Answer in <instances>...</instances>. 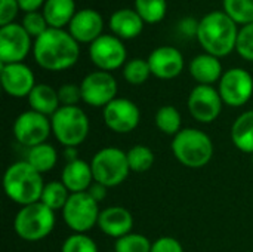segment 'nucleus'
I'll list each match as a JSON object with an SVG mask.
<instances>
[{
    "mask_svg": "<svg viewBox=\"0 0 253 252\" xmlns=\"http://www.w3.org/2000/svg\"><path fill=\"white\" fill-rule=\"evenodd\" d=\"M64 156L67 159V163L68 162H73V160H77V149L76 147H65L64 150Z\"/></svg>",
    "mask_w": 253,
    "mask_h": 252,
    "instance_id": "43",
    "label": "nucleus"
},
{
    "mask_svg": "<svg viewBox=\"0 0 253 252\" xmlns=\"http://www.w3.org/2000/svg\"><path fill=\"white\" fill-rule=\"evenodd\" d=\"M104 123L117 134H129L138 128L141 111L138 105L126 98H116L102 108Z\"/></svg>",
    "mask_w": 253,
    "mask_h": 252,
    "instance_id": "15",
    "label": "nucleus"
},
{
    "mask_svg": "<svg viewBox=\"0 0 253 252\" xmlns=\"http://www.w3.org/2000/svg\"><path fill=\"white\" fill-rule=\"evenodd\" d=\"M236 50L243 59L253 61V22L243 25L239 30Z\"/></svg>",
    "mask_w": 253,
    "mask_h": 252,
    "instance_id": "36",
    "label": "nucleus"
},
{
    "mask_svg": "<svg viewBox=\"0 0 253 252\" xmlns=\"http://www.w3.org/2000/svg\"><path fill=\"white\" fill-rule=\"evenodd\" d=\"M144 21L135 9L122 7L111 13L110 16V30L114 36L122 40H129L138 37L144 30Z\"/></svg>",
    "mask_w": 253,
    "mask_h": 252,
    "instance_id": "20",
    "label": "nucleus"
},
{
    "mask_svg": "<svg viewBox=\"0 0 253 252\" xmlns=\"http://www.w3.org/2000/svg\"><path fill=\"white\" fill-rule=\"evenodd\" d=\"M42 12L50 28H64L70 25L73 16L76 15L74 0H46Z\"/></svg>",
    "mask_w": 253,
    "mask_h": 252,
    "instance_id": "24",
    "label": "nucleus"
},
{
    "mask_svg": "<svg viewBox=\"0 0 253 252\" xmlns=\"http://www.w3.org/2000/svg\"><path fill=\"white\" fill-rule=\"evenodd\" d=\"M222 6L237 25L243 27L253 22V0H222Z\"/></svg>",
    "mask_w": 253,
    "mask_h": 252,
    "instance_id": "29",
    "label": "nucleus"
},
{
    "mask_svg": "<svg viewBox=\"0 0 253 252\" xmlns=\"http://www.w3.org/2000/svg\"><path fill=\"white\" fill-rule=\"evenodd\" d=\"M218 91L227 105L242 107L253 95L252 74L240 67L230 68L222 74Z\"/></svg>",
    "mask_w": 253,
    "mask_h": 252,
    "instance_id": "11",
    "label": "nucleus"
},
{
    "mask_svg": "<svg viewBox=\"0 0 253 252\" xmlns=\"http://www.w3.org/2000/svg\"><path fill=\"white\" fill-rule=\"evenodd\" d=\"M252 163H253V154H252Z\"/></svg>",
    "mask_w": 253,
    "mask_h": 252,
    "instance_id": "44",
    "label": "nucleus"
},
{
    "mask_svg": "<svg viewBox=\"0 0 253 252\" xmlns=\"http://www.w3.org/2000/svg\"><path fill=\"white\" fill-rule=\"evenodd\" d=\"M151 76V68L148 64V59L142 58H133L127 61L123 67V77L130 85H142L148 80Z\"/></svg>",
    "mask_w": 253,
    "mask_h": 252,
    "instance_id": "31",
    "label": "nucleus"
},
{
    "mask_svg": "<svg viewBox=\"0 0 253 252\" xmlns=\"http://www.w3.org/2000/svg\"><path fill=\"white\" fill-rule=\"evenodd\" d=\"M190 73L199 85H209V86L221 80L224 74L219 58L206 52L193 58V61L190 62Z\"/></svg>",
    "mask_w": 253,
    "mask_h": 252,
    "instance_id": "22",
    "label": "nucleus"
},
{
    "mask_svg": "<svg viewBox=\"0 0 253 252\" xmlns=\"http://www.w3.org/2000/svg\"><path fill=\"white\" fill-rule=\"evenodd\" d=\"M233 144L243 153L253 154V110L242 113L231 126Z\"/></svg>",
    "mask_w": 253,
    "mask_h": 252,
    "instance_id": "25",
    "label": "nucleus"
},
{
    "mask_svg": "<svg viewBox=\"0 0 253 252\" xmlns=\"http://www.w3.org/2000/svg\"><path fill=\"white\" fill-rule=\"evenodd\" d=\"M153 244L147 236L139 233H129L120 239H116L114 251L116 252H151Z\"/></svg>",
    "mask_w": 253,
    "mask_h": 252,
    "instance_id": "33",
    "label": "nucleus"
},
{
    "mask_svg": "<svg viewBox=\"0 0 253 252\" xmlns=\"http://www.w3.org/2000/svg\"><path fill=\"white\" fill-rule=\"evenodd\" d=\"M31 36L25 31L22 24H7L0 27V62L15 64L22 62L33 49Z\"/></svg>",
    "mask_w": 253,
    "mask_h": 252,
    "instance_id": "13",
    "label": "nucleus"
},
{
    "mask_svg": "<svg viewBox=\"0 0 253 252\" xmlns=\"http://www.w3.org/2000/svg\"><path fill=\"white\" fill-rule=\"evenodd\" d=\"M19 4L16 0H0V27L12 24L16 18Z\"/></svg>",
    "mask_w": 253,
    "mask_h": 252,
    "instance_id": "38",
    "label": "nucleus"
},
{
    "mask_svg": "<svg viewBox=\"0 0 253 252\" xmlns=\"http://www.w3.org/2000/svg\"><path fill=\"white\" fill-rule=\"evenodd\" d=\"M98 227L107 236L120 239L129 233H132L133 227V217L130 211L123 206H110L99 214Z\"/></svg>",
    "mask_w": 253,
    "mask_h": 252,
    "instance_id": "19",
    "label": "nucleus"
},
{
    "mask_svg": "<svg viewBox=\"0 0 253 252\" xmlns=\"http://www.w3.org/2000/svg\"><path fill=\"white\" fill-rule=\"evenodd\" d=\"M70 196H71V193L64 186L62 181H50V183L44 184L40 202L43 205H46L47 208H50L52 211H58V209H64Z\"/></svg>",
    "mask_w": 253,
    "mask_h": 252,
    "instance_id": "27",
    "label": "nucleus"
},
{
    "mask_svg": "<svg viewBox=\"0 0 253 252\" xmlns=\"http://www.w3.org/2000/svg\"><path fill=\"white\" fill-rule=\"evenodd\" d=\"M148 64L153 76L162 80H170L182 73L185 62L181 50H178L176 48L159 46L150 53Z\"/></svg>",
    "mask_w": 253,
    "mask_h": 252,
    "instance_id": "17",
    "label": "nucleus"
},
{
    "mask_svg": "<svg viewBox=\"0 0 253 252\" xmlns=\"http://www.w3.org/2000/svg\"><path fill=\"white\" fill-rule=\"evenodd\" d=\"M199 24L200 21H197L196 18L193 16H185L179 21L178 27L181 30L182 34L185 36H197V30H199Z\"/></svg>",
    "mask_w": 253,
    "mask_h": 252,
    "instance_id": "40",
    "label": "nucleus"
},
{
    "mask_svg": "<svg viewBox=\"0 0 253 252\" xmlns=\"http://www.w3.org/2000/svg\"><path fill=\"white\" fill-rule=\"evenodd\" d=\"M151 252H184L182 245L170 236H163L159 238L153 247H151Z\"/></svg>",
    "mask_w": 253,
    "mask_h": 252,
    "instance_id": "39",
    "label": "nucleus"
},
{
    "mask_svg": "<svg viewBox=\"0 0 253 252\" xmlns=\"http://www.w3.org/2000/svg\"><path fill=\"white\" fill-rule=\"evenodd\" d=\"M61 181L70 190V193L87 192L89 187L92 186V181H95L90 163L82 159L68 162L65 168L62 169Z\"/></svg>",
    "mask_w": 253,
    "mask_h": 252,
    "instance_id": "21",
    "label": "nucleus"
},
{
    "mask_svg": "<svg viewBox=\"0 0 253 252\" xmlns=\"http://www.w3.org/2000/svg\"><path fill=\"white\" fill-rule=\"evenodd\" d=\"M127 162H129V168L133 172H147L151 169V166L154 165V153L150 147L147 146H135L127 151Z\"/></svg>",
    "mask_w": 253,
    "mask_h": 252,
    "instance_id": "32",
    "label": "nucleus"
},
{
    "mask_svg": "<svg viewBox=\"0 0 253 252\" xmlns=\"http://www.w3.org/2000/svg\"><path fill=\"white\" fill-rule=\"evenodd\" d=\"M52 132V125L47 116L28 110L21 113L13 123L15 140L24 147H36L46 143Z\"/></svg>",
    "mask_w": 253,
    "mask_h": 252,
    "instance_id": "9",
    "label": "nucleus"
},
{
    "mask_svg": "<svg viewBox=\"0 0 253 252\" xmlns=\"http://www.w3.org/2000/svg\"><path fill=\"white\" fill-rule=\"evenodd\" d=\"M190 114L200 123H212L222 110V98L219 91L209 85H197L188 97Z\"/></svg>",
    "mask_w": 253,
    "mask_h": 252,
    "instance_id": "14",
    "label": "nucleus"
},
{
    "mask_svg": "<svg viewBox=\"0 0 253 252\" xmlns=\"http://www.w3.org/2000/svg\"><path fill=\"white\" fill-rule=\"evenodd\" d=\"M58 97L61 107H71L77 105V102L82 100V89L80 85L74 83H65L58 89Z\"/></svg>",
    "mask_w": 253,
    "mask_h": 252,
    "instance_id": "37",
    "label": "nucleus"
},
{
    "mask_svg": "<svg viewBox=\"0 0 253 252\" xmlns=\"http://www.w3.org/2000/svg\"><path fill=\"white\" fill-rule=\"evenodd\" d=\"M52 134L64 147H77L89 134L87 114L79 107H59V110L50 117Z\"/></svg>",
    "mask_w": 253,
    "mask_h": 252,
    "instance_id": "6",
    "label": "nucleus"
},
{
    "mask_svg": "<svg viewBox=\"0 0 253 252\" xmlns=\"http://www.w3.org/2000/svg\"><path fill=\"white\" fill-rule=\"evenodd\" d=\"M80 43L62 28H49L33 46L36 62L47 71L71 68L80 56Z\"/></svg>",
    "mask_w": 253,
    "mask_h": 252,
    "instance_id": "1",
    "label": "nucleus"
},
{
    "mask_svg": "<svg viewBox=\"0 0 253 252\" xmlns=\"http://www.w3.org/2000/svg\"><path fill=\"white\" fill-rule=\"evenodd\" d=\"M27 162L40 174L49 172L55 168L58 162V153L53 146L43 143L36 147L28 149L27 153Z\"/></svg>",
    "mask_w": 253,
    "mask_h": 252,
    "instance_id": "26",
    "label": "nucleus"
},
{
    "mask_svg": "<svg viewBox=\"0 0 253 252\" xmlns=\"http://www.w3.org/2000/svg\"><path fill=\"white\" fill-rule=\"evenodd\" d=\"M82 100L90 107H105L117 98V82L108 71L89 73L80 83Z\"/></svg>",
    "mask_w": 253,
    "mask_h": 252,
    "instance_id": "12",
    "label": "nucleus"
},
{
    "mask_svg": "<svg viewBox=\"0 0 253 252\" xmlns=\"http://www.w3.org/2000/svg\"><path fill=\"white\" fill-rule=\"evenodd\" d=\"M114 252H116V251H114Z\"/></svg>",
    "mask_w": 253,
    "mask_h": 252,
    "instance_id": "45",
    "label": "nucleus"
},
{
    "mask_svg": "<svg viewBox=\"0 0 253 252\" xmlns=\"http://www.w3.org/2000/svg\"><path fill=\"white\" fill-rule=\"evenodd\" d=\"M135 10L145 24L160 22L168 12L166 0H135Z\"/></svg>",
    "mask_w": 253,
    "mask_h": 252,
    "instance_id": "28",
    "label": "nucleus"
},
{
    "mask_svg": "<svg viewBox=\"0 0 253 252\" xmlns=\"http://www.w3.org/2000/svg\"><path fill=\"white\" fill-rule=\"evenodd\" d=\"M16 235L27 242H37L44 239L55 227V211L36 202L22 206L13 221Z\"/></svg>",
    "mask_w": 253,
    "mask_h": 252,
    "instance_id": "5",
    "label": "nucleus"
},
{
    "mask_svg": "<svg viewBox=\"0 0 253 252\" xmlns=\"http://www.w3.org/2000/svg\"><path fill=\"white\" fill-rule=\"evenodd\" d=\"M102 30H104L102 15L90 7H83L77 10L68 25V33L79 43H89V45L102 36Z\"/></svg>",
    "mask_w": 253,
    "mask_h": 252,
    "instance_id": "18",
    "label": "nucleus"
},
{
    "mask_svg": "<svg viewBox=\"0 0 253 252\" xmlns=\"http://www.w3.org/2000/svg\"><path fill=\"white\" fill-rule=\"evenodd\" d=\"M16 1L19 4V9L27 13V12H36L40 7H43L46 0H16Z\"/></svg>",
    "mask_w": 253,
    "mask_h": 252,
    "instance_id": "42",
    "label": "nucleus"
},
{
    "mask_svg": "<svg viewBox=\"0 0 253 252\" xmlns=\"http://www.w3.org/2000/svg\"><path fill=\"white\" fill-rule=\"evenodd\" d=\"M237 36V24L224 10H213L200 19L196 37L206 53L222 58L236 50Z\"/></svg>",
    "mask_w": 253,
    "mask_h": 252,
    "instance_id": "2",
    "label": "nucleus"
},
{
    "mask_svg": "<svg viewBox=\"0 0 253 252\" xmlns=\"http://www.w3.org/2000/svg\"><path fill=\"white\" fill-rule=\"evenodd\" d=\"M181 113L173 105H163L156 113V126L166 135H176L181 131Z\"/></svg>",
    "mask_w": 253,
    "mask_h": 252,
    "instance_id": "30",
    "label": "nucleus"
},
{
    "mask_svg": "<svg viewBox=\"0 0 253 252\" xmlns=\"http://www.w3.org/2000/svg\"><path fill=\"white\" fill-rule=\"evenodd\" d=\"M0 77L4 92L13 98H28L30 92L36 86L34 73L24 62L1 64Z\"/></svg>",
    "mask_w": 253,
    "mask_h": 252,
    "instance_id": "16",
    "label": "nucleus"
},
{
    "mask_svg": "<svg viewBox=\"0 0 253 252\" xmlns=\"http://www.w3.org/2000/svg\"><path fill=\"white\" fill-rule=\"evenodd\" d=\"M172 153L187 168H203L212 160L213 143L203 131L185 128L173 137Z\"/></svg>",
    "mask_w": 253,
    "mask_h": 252,
    "instance_id": "4",
    "label": "nucleus"
},
{
    "mask_svg": "<svg viewBox=\"0 0 253 252\" xmlns=\"http://www.w3.org/2000/svg\"><path fill=\"white\" fill-rule=\"evenodd\" d=\"M22 27L25 28V31L34 37V39H39L43 33H46L50 27L43 15V12H27L22 18Z\"/></svg>",
    "mask_w": 253,
    "mask_h": 252,
    "instance_id": "34",
    "label": "nucleus"
},
{
    "mask_svg": "<svg viewBox=\"0 0 253 252\" xmlns=\"http://www.w3.org/2000/svg\"><path fill=\"white\" fill-rule=\"evenodd\" d=\"M61 252H98V247L84 233H74L65 239Z\"/></svg>",
    "mask_w": 253,
    "mask_h": 252,
    "instance_id": "35",
    "label": "nucleus"
},
{
    "mask_svg": "<svg viewBox=\"0 0 253 252\" xmlns=\"http://www.w3.org/2000/svg\"><path fill=\"white\" fill-rule=\"evenodd\" d=\"M87 193L92 196V199L95 201V202H102L105 198H107V193H108V187H105V186H102V184H99V183H93L90 187H89V190H87Z\"/></svg>",
    "mask_w": 253,
    "mask_h": 252,
    "instance_id": "41",
    "label": "nucleus"
},
{
    "mask_svg": "<svg viewBox=\"0 0 253 252\" xmlns=\"http://www.w3.org/2000/svg\"><path fill=\"white\" fill-rule=\"evenodd\" d=\"M3 189L10 201L25 206L40 202L44 183L42 174L24 160L12 163L6 169L3 177Z\"/></svg>",
    "mask_w": 253,
    "mask_h": 252,
    "instance_id": "3",
    "label": "nucleus"
},
{
    "mask_svg": "<svg viewBox=\"0 0 253 252\" xmlns=\"http://www.w3.org/2000/svg\"><path fill=\"white\" fill-rule=\"evenodd\" d=\"M126 46L114 34H102L89 45V58L102 71H113L126 64Z\"/></svg>",
    "mask_w": 253,
    "mask_h": 252,
    "instance_id": "10",
    "label": "nucleus"
},
{
    "mask_svg": "<svg viewBox=\"0 0 253 252\" xmlns=\"http://www.w3.org/2000/svg\"><path fill=\"white\" fill-rule=\"evenodd\" d=\"M93 180L105 187H116L122 184L129 172L127 153L116 147H105L99 150L90 162Z\"/></svg>",
    "mask_w": 253,
    "mask_h": 252,
    "instance_id": "7",
    "label": "nucleus"
},
{
    "mask_svg": "<svg viewBox=\"0 0 253 252\" xmlns=\"http://www.w3.org/2000/svg\"><path fill=\"white\" fill-rule=\"evenodd\" d=\"M28 104L33 111H37L44 116H53L59 107V97L58 91H55L52 86L46 83H39L34 86V89L28 95Z\"/></svg>",
    "mask_w": 253,
    "mask_h": 252,
    "instance_id": "23",
    "label": "nucleus"
},
{
    "mask_svg": "<svg viewBox=\"0 0 253 252\" xmlns=\"http://www.w3.org/2000/svg\"><path fill=\"white\" fill-rule=\"evenodd\" d=\"M99 214L98 202H95L87 192L71 193L62 209L64 221L74 233H86L95 227V224H98Z\"/></svg>",
    "mask_w": 253,
    "mask_h": 252,
    "instance_id": "8",
    "label": "nucleus"
}]
</instances>
